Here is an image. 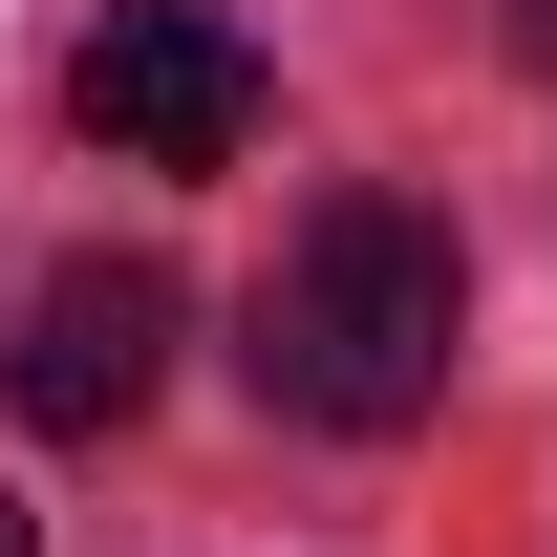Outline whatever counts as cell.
Returning a JSON list of instances; mask_svg holds the SVG:
<instances>
[{
  "instance_id": "obj_1",
  "label": "cell",
  "mask_w": 557,
  "mask_h": 557,
  "mask_svg": "<svg viewBox=\"0 0 557 557\" xmlns=\"http://www.w3.org/2000/svg\"><path fill=\"white\" fill-rule=\"evenodd\" d=\"M450 344H472V258H450V214L408 194H322L300 236H278L258 278V408L278 429H344V450H386V429L450 408Z\"/></svg>"
},
{
  "instance_id": "obj_3",
  "label": "cell",
  "mask_w": 557,
  "mask_h": 557,
  "mask_svg": "<svg viewBox=\"0 0 557 557\" xmlns=\"http://www.w3.org/2000/svg\"><path fill=\"white\" fill-rule=\"evenodd\" d=\"M150 364H172V278H150V258H44L0 386H22V429H129Z\"/></svg>"
},
{
  "instance_id": "obj_2",
  "label": "cell",
  "mask_w": 557,
  "mask_h": 557,
  "mask_svg": "<svg viewBox=\"0 0 557 557\" xmlns=\"http://www.w3.org/2000/svg\"><path fill=\"white\" fill-rule=\"evenodd\" d=\"M65 108L129 150V172H236V150H258V44H236L214 0H108L86 65H65Z\"/></svg>"
},
{
  "instance_id": "obj_5",
  "label": "cell",
  "mask_w": 557,
  "mask_h": 557,
  "mask_svg": "<svg viewBox=\"0 0 557 557\" xmlns=\"http://www.w3.org/2000/svg\"><path fill=\"white\" fill-rule=\"evenodd\" d=\"M0 557H44V536H22V493H0Z\"/></svg>"
},
{
  "instance_id": "obj_4",
  "label": "cell",
  "mask_w": 557,
  "mask_h": 557,
  "mask_svg": "<svg viewBox=\"0 0 557 557\" xmlns=\"http://www.w3.org/2000/svg\"><path fill=\"white\" fill-rule=\"evenodd\" d=\"M515 44H536V65H557V0H515Z\"/></svg>"
}]
</instances>
